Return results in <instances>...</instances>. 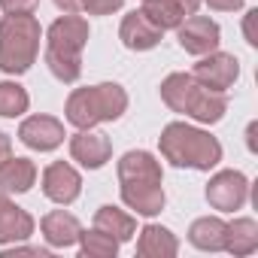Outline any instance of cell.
I'll list each match as a JSON object with an SVG mask.
<instances>
[{
	"label": "cell",
	"instance_id": "1",
	"mask_svg": "<svg viewBox=\"0 0 258 258\" xmlns=\"http://www.w3.org/2000/svg\"><path fill=\"white\" fill-rule=\"evenodd\" d=\"M161 164L143 152L131 149L118 161V182H121V201L137 210L140 216H158L164 210V188H161Z\"/></svg>",
	"mask_w": 258,
	"mask_h": 258
},
{
	"label": "cell",
	"instance_id": "2",
	"mask_svg": "<svg viewBox=\"0 0 258 258\" xmlns=\"http://www.w3.org/2000/svg\"><path fill=\"white\" fill-rule=\"evenodd\" d=\"M161 155L173 167H188V170H213L222 161V143L210 137L201 127H191L185 121H170L161 137Z\"/></svg>",
	"mask_w": 258,
	"mask_h": 258
},
{
	"label": "cell",
	"instance_id": "3",
	"mask_svg": "<svg viewBox=\"0 0 258 258\" xmlns=\"http://www.w3.org/2000/svg\"><path fill=\"white\" fill-rule=\"evenodd\" d=\"M161 100L173 112H182V115H188L195 121H204V124L222 121L225 109H228L225 91H210L191 73H170L161 82Z\"/></svg>",
	"mask_w": 258,
	"mask_h": 258
},
{
	"label": "cell",
	"instance_id": "4",
	"mask_svg": "<svg viewBox=\"0 0 258 258\" xmlns=\"http://www.w3.org/2000/svg\"><path fill=\"white\" fill-rule=\"evenodd\" d=\"M88 43V22L67 13L52 22L46 34V64L61 82H76L82 76V49Z\"/></svg>",
	"mask_w": 258,
	"mask_h": 258
},
{
	"label": "cell",
	"instance_id": "5",
	"mask_svg": "<svg viewBox=\"0 0 258 258\" xmlns=\"http://www.w3.org/2000/svg\"><path fill=\"white\" fill-rule=\"evenodd\" d=\"M127 109V91L115 82H100L88 88H76L67 97V121L79 131L100 124V121H115Z\"/></svg>",
	"mask_w": 258,
	"mask_h": 258
},
{
	"label": "cell",
	"instance_id": "6",
	"mask_svg": "<svg viewBox=\"0 0 258 258\" xmlns=\"http://www.w3.org/2000/svg\"><path fill=\"white\" fill-rule=\"evenodd\" d=\"M40 52V22L34 16H7L0 22V70L28 73Z\"/></svg>",
	"mask_w": 258,
	"mask_h": 258
},
{
	"label": "cell",
	"instance_id": "7",
	"mask_svg": "<svg viewBox=\"0 0 258 258\" xmlns=\"http://www.w3.org/2000/svg\"><path fill=\"white\" fill-rule=\"evenodd\" d=\"M207 201L213 210L234 213L249 201V179L240 170H222L207 182Z\"/></svg>",
	"mask_w": 258,
	"mask_h": 258
},
{
	"label": "cell",
	"instance_id": "8",
	"mask_svg": "<svg viewBox=\"0 0 258 258\" xmlns=\"http://www.w3.org/2000/svg\"><path fill=\"white\" fill-rule=\"evenodd\" d=\"M191 76L210 91H228L240 76V61L228 52H210V55H201Z\"/></svg>",
	"mask_w": 258,
	"mask_h": 258
},
{
	"label": "cell",
	"instance_id": "9",
	"mask_svg": "<svg viewBox=\"0 0 258 258\" xmlns=\"http://www.w3.org/2000/svg\"><path fill=\"white\" fill-rule=\"evenodd\" d=\"M219 25L207 16H188L179 28H176V40L188 55H210L219 49Z\"/></svg>",
	"mask_w": 258,
	"mask_h": 258
},
{
	"label": "cell",
	"instance_id": "10",
	"mask_svg": "<svg viewBox=\"0 0 258 258\" xmlns=\"http://www.w3.org/2000/svg\"><path fill=\"white\" fill-rule=\"evenodd\" d=\"M19 140L28 149L52 152V149H58L64 143V124L58 118H52V115H31L19 127Z\"/></svg>",
	"mask_w": 258,
	"mask_h": 258
},
{
	"label": "cell",
	"instance_id": "11",
	"mask_svg": "<svg viewBox=\"0 0 258 258\" xmlns=\"http://www.w3.org/2000/svg\"><path fill=\"white\" fill-rule=\"evenodd\" d=\"M161 28L155 22H149V16L143 10H134V13H127L121 19V28H118V37L124 43V49H131V52H149L161 43Z\"/></svg>",
	"mask_w": 258,
	"mask_h": 258
},
{
	"label": "cell",
	"instance_id": "12",
	"mask_svg": "<svg viewBox=\"0 0 258 258\" xmlns=\"http://www.w3.org/2000/svg\"><path fill=\"white\" fill-rule=\"evenodd\" d=\"M82 191V179L79 173L67 164V161H55L43 170V195L55 204H73Z\"/></svg>",
	"mask_w": 258,
	"mask_h": 258
},
{
	"label": "cell",
	"instance_id": "13",
	"mask_svg": "<svg viewBox=\"0 0 258 258\" xmlns=\"http://www.w3.org/2000/svg\"><path fill=\"white\" fill-rule=\"evenodd\" d=\"M70 155H73V161H79L82 167H88V170H97V167H103L106 161H109V155H112V143H109V137L106 134H97V131H79L73 140H70Z\"/></svg>",
	"mask_w": 258,
	"mask_h": 258
},
{
	"label": "cell",
	"instance_id": "14",
	"mask_svg": "<svg viewBox=\"0 0 258 258\" xmlns=\"http://www.w3.org/2000/svg\"><path fill=\"white\" fill-rule=\"evenodd\" d=\"M34 234V216L22 207H16L4 191H0V243H22Z\"/></svg>",
	"mask_w": 258,
	"mask_h": 258
},
{
	"label": "cell",
	"instance_id": "15",
	"mask_svg": "<svg viewBox=\"0 0 258 258\" xmlns=\"http://www.w3.org/2000/svg\"><path fill=\"white\" fill-rule=\"evenodd\" d=\"M198 7H201V0H143V13L161 31L179 28L188 16L198 13Z\"/></svg>",
	"mask_w": 258,
	"mask_h": 258
},
{
	"label": "cell",
	"instance_id": "16",
	"mask_svg": "<svg viewBox=\"0 0 258 258\" xmlns=\"http://www.w3.org/2000/svg\"><path fill=\"white\" fill-rule=\"evenodd\" d=\"M79 219L67 210H52L49 216H43V237L49 240V246L55 249H67L79 240Z\"/></svg>",
	"mask_w": 258,
	"mask_h": 258
},
{
	"label": "cell",
	"instance_id": "17",
	"mask_svg": "<svg viewBox=\"0 0 258 258\" xmlns=\"http://www.w3.org/2000/svg\"><path fill=\"white\" fill-rule=\"evenodd\" d=\"M37 182V164L31 158H4L0 161V191L25 195Z\"/></svg>",
	"mask_w": 258,
	"mask_h": 258
},
{
	"label": "cell",
	"instance_id": "18",
	"mask_svg": "<svg viewBox=\"0 0 258 258\" xmlns=\"http://www.w3.org/2000/svg\"><path fill=\"white\" fill-rule=\"evenodd\" d=\"M225 228H228V222H222L219 216H204V219L191 222L188 240H191V246H198L204 252H225Z\"/></svg>",
	"mask_w": 258,
	"mask_h": 258
},
{
	"label": "cell",
	"instance_id": "19",
	"mask_svg": "<svg viewBox=\"0 0 258 258\" xmlns=\"http://www.w3.org/2000/svg\"><path fill=\"white\" fill-rule=\"evenodd\" d=\"M137 252L143 258H173L179 252V240L161 228V225H146L140 231V240H137Z\"/></svg>",
	"mask_w": 258,
	"mask_h": 258
},
{
	"label": "cell",
	"instance_id": "20",
	"mask_svg": "<svg viewBox=\"0 0 258 258\" xmlns=\"http://www.w3.org/2000/svg\"><path fill=\"white\" fill-rule=\"evenodd\" d=\"M255 249H258V225H255V219H234L225 228V252L252 255Z\"/></svg>",
	"mask_w": 258,
	"mask_h": 258
},
{
	"label": "cell",
	"instance_id": "21",
	"mask_svg": "<svg viewBox=\"0 0 258 258\" xmlns=\"http://www.w3.org/2000/svg\"><path fill=\"white\" fill-rule=\"evenodd\" d=\"M94 228L112 234L118 243L131 240V237L137 234V222H134V216H127V213H121L118 207H109V204L100 207V210L94 213Z\"/></svg>",
	"mask_w": 258,
	"mask_h": 258
},
{
	"label": "cell",
	"instance_id": "22",
	"mask_svg": "<svg viewBox=\"0 0 258 258\" xmlns=\"http://www.w3.org/2000/svg\"><path fill=\"white\" fill-rule=\"evenodd\" d=\"M79 243H82V255L85 258H112L118 252V240L100 228L94 231H79Z\"/></svg>",
	"mask_w": 258,
	"mask_h": 258
},
{
	"label": "cell",
	"instance_id": "23",
	"mask_svg": "<svg viewBox=\"0 0 258 258\" xmlns=\"http://www.w3.org/2000/svg\"><path fill=\"white\" fill-rule=\"evenodd\" d=\"M28 91L19 82H0V115L4 118H16L22 112H28Z\"/></svg>",
	"mask_w": 258,
	"mask_h": 258
},
{
	"label": "cell",
	"instance_id": "24",
	"mask_svg": "<svg viewBox=\"0 0 258 258\" xmlns=\"http://www.w3.org/2000/svg\"><path fill=\"white\" fill-rule=\"evenodd\" d=\"M124 7V0H82V10L88 16H112Z\"/></svg>",
	"mask_w": 258,
	"mask_h": 258
},
{
	"label": "cell",
	"instance_id": "25",
	"mask_svg": "<svg viewBox=\"0 0 258 258\" xmlns=\"http://www.w3.org/2000/svg\"><path fill=\"white\" fill-rule=\"evenodd\" d=\"M0 7L7 16H31L40 7V0H0Z\"/></svg>",
	"mask_w": 258,
	"mask_h": 258
},
{
	"label": "cell",
	"instance_id": "26",
	"mask_svg": "<svg viewBox=\"0 0 258 258\" xmlns=\"http://www.w3.org/2000/svg\"><path fill=\"white\" fill-rule=\"evenodd\" d=\"M210 10H219V13H234L243 7V0H207Z\"/></svg>",
	"mask_w": 258,
	"mask_h": 258
},
{
	"label": "cell",
	"instance_id": "27",
	"mask_svg": "<svg viewBox=\"0 0 258 258\" xmlns=\"http://www.w3.org/2000/svg\"><path fill=\"white\" fill-rule=\"evenodd\" d=\"M55 7L64 13H79L82 10V0H55Z\"/></svg>",
	"mask_w": 258,
	"mask_h": 258
},
{
	"label": "cell",
	"instance_id": "28",
	"mask_svg": "<svg viewBox=\"0 0 258 258\" xmlns=\"http://www.w3.org/2000/svg\"><path fill=\"white\" fill-rule=\"evenodd\" d=\"M13 155V140L4 134V131H0V161H4V158H10Z\"/></svg>",
	"mask_w": 258,
	"mask_h": 258
},
{
	"label": "cell",
	"instance_id": "29",
	"mask_svg": "<svg viewBox=\"0 0 258 258\" xmlns=\"http://www.w3.org/2000/svg\"><path fill=\"white\" fill-rule=\"evenodd\" d=\"M246 137H249V152H255L258 146H255V121L249 124V131H246Z\"/></svg>",
	"mask_w": 258,
	"mask_h": 258
}]
</instances>
